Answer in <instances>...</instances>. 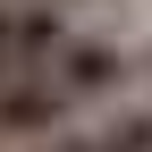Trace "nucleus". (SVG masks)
I'll return each mask as SVG.
<instances>
[{
	"instance_id": "20e7f679",
	"label": "nucleus",
	"mask_w": 152,
	"mask_h": 152,
	"mask_svg": "<svg viewBox=\"0 0 152 152\" xmlns=\"http://www.w3.org/2000/svg\"><path fill=\"white\" fill-rule=\"evenodd\" d=\"M9 42H17V9H9V0H0V76L17 68V59H9Z\"/></svg>"
},
{
	"instance_id": "39448f33",
	"label": "nucleus",
	"mask_w": 152,
	"mask_h": 152,
	"mask_svg": "<svg viewBox=\"0 0 152 152\" xmlns=\"http://www.w3.org/2000/svg\"><path fill=\"white\" fill-rule=\"evenodd\" d=\"M59 9H68V0H59Z\"/></svg>"
},
{
	"instance_id": "f257e3e1",
	"label": "nucleus",
	"mask_w": 152,
	"mask_h": 152,
	"mask_svg": "<svg viewBox=\"0 0 152 152\" xmlns=\"http://www.w3.org/2000/svg\"><path fill=\"white\" fill-rule=\"evenodd\" d=\"M42 76L68 93L76 110H93V102H110V93L135 76V59H127V42H110V34H68V42H59V59H51Z\"/></svg>"
},
{
	"instance_id": "f03ea898",
	"label": "nucleus",
	"mask_w": 152,
	"mask_h": 152,
	"mask_svg": "<svg viewBox=\"0 0 152 152\" xmlns=\"http://www.w3.org/2000/svg\"><path fill=\"white\" fill-rule=\"evenodd\" d=\"M68 118H76V102L42 68L0 76V144H51V135H68Z\"/></svg>"
},
{
	"instance_id": "7ed1b4c3",
	"label": "nucleus",
	"mask_w": 152,
	"mask_h": 152,
	"mask_svg": "<svg viewBox=\"0 0 152 152\" xmlns=\"http://www.w3.org/2000/svg\"><path fill=\"white\" fill-rule=\"evenodd\" d=\"M42 152H152V102L144 110H110V118H93V127H68V135H51Z\"/></svg>"
}]
</instances>
